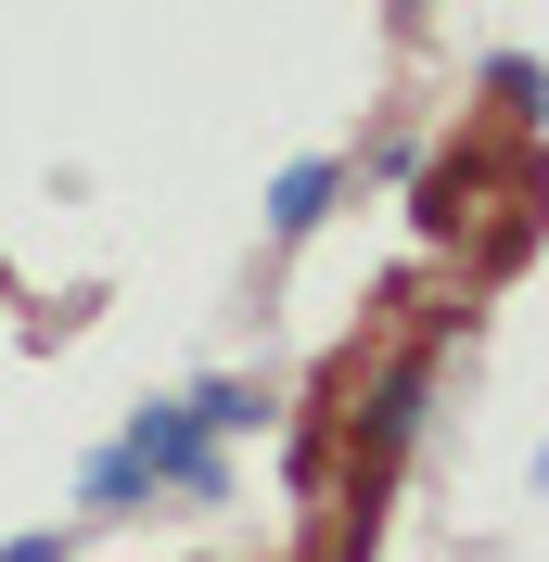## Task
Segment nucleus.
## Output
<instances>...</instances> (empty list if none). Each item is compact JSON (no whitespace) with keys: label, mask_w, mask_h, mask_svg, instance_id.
<instances>
[{"label":"nucleus","mask_w":549,"mask_h":562,"mask_svg":"<svg viewBox=\"0 0 549 562\" xmlns=\"http://www.w3.org/2000/svg\"><path fill=\"white\" fill-rule=\"evenodd\" d=\"M333 192H345V167H333V154H294V167L269 179V244H307L320 217H333Z\"/></svg>","instance_id":"obj_3"},{"label":"nucleus","mask_w":549,"mask_h":562,"mask_svg":"<svg viewBox=\"0 0 549 562\" xmlns=\"http://www.w3.org/2000/svg\"><path fill=\"white\" fill-rule=\"evenodd\" d=\"M396 13H410V26H422V13H435V0H396Z\"/></svg>","instance_id":"obj_8"},{"label":"nucleus","mask_w":549,"mask_h":562,"mask_svg":"<svg viewBox=\"0 0 549 562\" xmlns=\"http://www.w3.org/2000/svg\"><path fill=\"white\" fill-rule=\"evenodd\" d=\"M77 498H90V512H154V473H141L128 448H90V473H77Z\"/></svg>","instance_id":"obj_4"},{"label":"nucleus","mask_w":549,"mask_h":562,"mask_svg":"<svg viewBox=\"0 0 549 562\" xmlns=\"http://www.w3.org/2000/svg\"><path fill=\"white\" fill-rule=\"evenodd\" d=\"M0 562H65V525H26V537H0Z\"/></svg>","instance_id":"obj_7"},{"label":"nucleus","mask_w":549,"mask_h":562,"mask_svg":"<svg viewBox=\"0 0 549 562\" xmlns=\"http://www.w3.org/2000/svg\"><path fill=\"white\" fill-rule=\"evenodd\" d=\"M422 409H435V358H396V371L358 396V473L410 460V448H422Z\"/></svg>","instance_id":"obj_2"},{"label":"nucleus","mask_w":549,"mask_h":562,"mask_svg":"<svg viewBox=\"0 0 549 562\" xmlns=\"http://www.w3.org/2000/svg\"><path fill=\"white\" fill-rule=\"evenodd\" d=\"M115 448L141 460V473H154V498H231V460H217V422L192 409V396H154V409H128V435H115Z\"/></svg>","instance_id":"obj_1"},{"label":"nucleus","mask_w":549,"mask_h":562,"mask_svg":"<svg viewBox=\"0 0 549 562\" xmlns=\"http://www.w3.org/2000/svg\"><path fill=\"white\" fill-rule=\"evenodd\" d=\"M422 231H460V167H422Z\"/></svg>","instance_id":"obj_6"},{"label":"nucleus","mask_w":549,"mask_h":562,"mask_svg":"<svg viewBox=\"0 0 549 562\" xmlns=\"http://www.w3.org/2000/svg\"><path fill=\"white\" fill-rule=\"evenodd\" d=\"M537 486H549V448H537Z\"/></svg>","instance_id":"obj_9"},{"label":"nucleus","mask_w":549,"mask_h":562,"mask_svg":"<svg viewBox=\"0 0 549 562\" xmlns=\"http://www.w3.org/2000/svg\"><path fill=\"white\" fill-rule=\"evenodd\" d=\"M485 90H498V115H512V128H549V65H537V52H498V65H485Z\"/></svg>","instance_id":"obj_5"}]
</instances>
